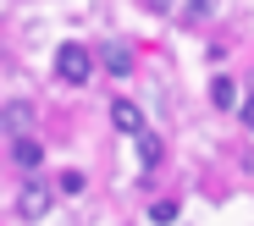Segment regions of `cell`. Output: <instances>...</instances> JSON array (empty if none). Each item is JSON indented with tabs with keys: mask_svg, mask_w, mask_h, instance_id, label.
<instances>
[{
	"mask_svg": "<svg viewBox=\"0 0 254 226\" xmlns=\"http://www.w3.org/2000/svg\"><path fill=\"white\" fill-rule=\"evenodd\" d=\"M56 77L72 83V88L89 83V77H94V50H89V44H77V39H66L61 50H56Z\"/></svg>",
	"mask_w": 254,
	"mask_h": 226,
	"instance_id": "1",
	"label": "cell"
},
{
	"mask_svg": "<svg viewBox=\"0 0 254 226\" xmlns=\"http://www.w3.org/2000/svg\"><path fill=\"white\" fill-rule=\"evenodd\" d=\"M50 199H56V193H50L45 182H28V188L17 193V215H22V221H39V215L50 210Z\"/></svg>",
	"mask_w": 254,
	"mask_h": 226,
	"instance_id": "2",
	"label": "cell"
},
{
	"mask_svg": "<svg viewBox=\"0 0 254 226\" xmlns=\"http://www.w3.org/2000/svg\"><path fill=\"white\" fill-rule=\"evenodd\" d=\"M100 66H105L111 77H127V72H133V44H122V39H111L105 50H100Z\"/></svg>",
	"mask_w": 254,
	"mask_h": 226,
	"instance_id": "3",
	"label": "cell"
},
{
	"mask_svg": "<svg viewBox=\"0 0 254 226\" xmlns=\"http://www.w3.org/2000/svg\"><path fill=\"white\" fill-rule=\"evenodd\" d=\"M11 160H17V171H39L45 166V149H39V138H11Z\"/></svg>",
	"mask_w": 254,
	"mask_h": 226,
	"instance_id": "4",
	"label": "cell"
},
{
	"mask_svg": "<svg viewBox=\"0 0 254 226\" xmlns=\"http://www.w3.org/2000/svg\"><path fill=\"white\" fill-rule=\"evenodd\" d=\"M111 121H116V132H133V138L144 132V116H138L133 100H116V105H111Z\"/></svg>",
	"mask_w": 254,
	"mask_h": 226,
	"instance_id": "5",
	"label": "cell"
},
{
	"mask_svg": "<svg viewBox=\"0 0 254 226\" xmlns=\"http://www.w3.org/2000/svg\"><path fill=\"white\" fill-rule=\"evenodd\" d=\"M210 105H216V111H232L238 105V83L221 72V77H210Z\"/></svg>",
	"mask_w": 254,
	"mask_h": 226,
	"instance_id": "6",
	"label": "cell"
},
{
	"mask_svg": "<svg viewBox=\"0 0 254 226\" xmlns=\"http://www.w3.org/2000/svg\"><path fill=\"white\" fill-rule=\"evenodd\" d=\"M138 160H144V171H155L166 160V144L155 138V132H138Z\"/></svg>",
	"mask_w": 254,
	"mask_h": 226,
	"instance_id": "7",
	"label": "cell"
},
{
	"mask_svg": "<svg viewBox=\"0 0 254 226\" xmlns=\"http://www.w3.org/2000/svg\"><path fill=\"white\" fill-rule=\"evenodd\" d=\"M149 221H155V226H172V221H177V199H160V204H149Z\"/></svg>",
	"mask_w": 254,
	"mask_h": 226,
	"instance_id": "8",
	"label": "cell"
},
{
	"mask_svg": "<svg viewBox=\"0 0 254 226\" xmlns=\"http://www.w3.org/2000/svg\"><path fill=\"white\" fill-rule=\"evenodd\" d=\"M22 121H28V111H22V105H6V127H11V138H22Z\"/></svg>",
	"mask_w": 254,
	"mask_h": 226,
	"instance_id": "9",
	"label": "cell"
},
{
	"mask_svg": "<svg viewBox=\"0 0 254 226\" xmlns=\"http://www.w3.org/2000/svg\"><path fill=\"white\" fill-rule=\"evenodd\" d=\"M238 121H243L249 132H254V94H243V105H238Z\"/></svg>",
	"mask_w": 254,
	"mask_h": 226,
	"instance_id": "10",
	"label": "cell"
},
{
	"mask_svg": "<svg viewBox=\"0 0 254 226\" xmlns=\"http://www.w3.org/2000/svg\"><path fill=\"white\" fill-rule=\"evenodd\" d=\"M193 17H210V0H188V22Z\"/></svg>",
	"mask_w": 254,
	"mask_h": 226,
	"instance_id": "11",
	"label": "cell"
},
{
	"mask_svg": "<svg viewBox=\"0 0 254 226\" xmlns=\"http://www.w3.org/2000/svg\"><path fill=\"white\" fill-rule=\"evenodd\" d=\"M144 6H149V11H166V6H172V0H144Z\"/></svg>",
	"mask_w": 254,
	"mask_h": 226,
	"instance_id": "12",
	"label": "cell"
}]
</instances>
